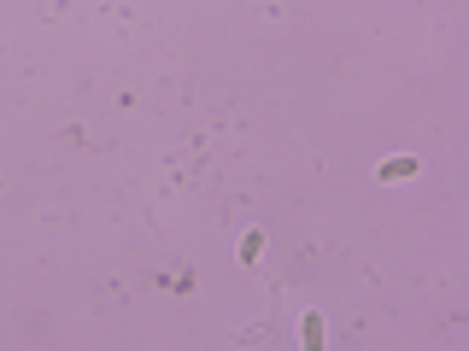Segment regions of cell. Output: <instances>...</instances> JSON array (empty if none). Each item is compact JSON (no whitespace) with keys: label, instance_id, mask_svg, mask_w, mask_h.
I'll return each instance as SVG.
<instances>
[{"label":"cell","instance_id":"2","mask_svg":"<svg viewBox=\"0 0 469 351\" xmlns=\"http://www.w3.org/2000/svg\"><path fill=\"white\" fill-rule=\"evenodd\" d=\"M416 170H423L416 158H388V165H376V176H381V182H411Z\"/></svg>","mask_w":469,"mask_h":351},{"label":"cell","instance_id":"1","mask_svg":"<svg viewBox=\"0 0 469 351\" xmlns=\"http://www.w3.org/2000/svg\"><path fill=\"white\" fill-rule=\"evenodd\" d=\"M300 340H305V351H323V346H329L323 317H317V310H305V322H300Z\"/></svg>","mask_w":469,"mask_h":351}]
</instances>
